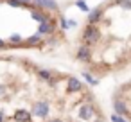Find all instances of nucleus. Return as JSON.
Masks as SVG:
<instances>
[{
	"label": "nucleus",
	"mask_w": 131,
	"mask_h": 122,
	"mask_svg": "<svg viewBox=\"0 0 131 122\" xmlns=\"http://www.w3.org/2000/svg\"><path fill=\"white\" fill-rule=\"evenodd\" d=\"M0 122H106L75 75L18 56H0Z\"/></svg>",
	"instance_id": "f257e3e1"
},
{
	"label": "nucleus",
	"mask_w": 131,
	"mask_h": 122,
	"mask_svg": "<svg viewBox=\"0 0 131 122\" xmlns=\"http://www.w3.org/2000/svg\"><path fill=\"white\" fill-rule=\"evenodd\" d=\"M74 59L92 77L131 68V0H104L81 27Z\"/></svg>",
	"instance_id": "f03ea898"
},
{
	"label": "nucleus",
	"mask_w": 131,
	"mask_h": 122,
	"mask_svg": "<svg viewBox=\"0 0 131 122\" xmlns=\"http://www.w3.org/2000/svg\"><path fill=\"white\" fill-rule=\"evenodd\" d=\"M67 40L59 11L40 0H0V52L49 50Z\"/></svg>",
	"instance_id": "7ed1b4c3"
},
{
	"label": "nucleus",
	"mask_w": 131,
	"mask_h": 122,
	"mask_svg": "<svg viewBox=\"0 0 131 122\" xmlns=\"http://www.w3.org/2000/svg\"><path fill=\"white\" fill-rule=\"evenodd\" d=\"M111 106L122 122H131V79L115 88L111 95Z\"/></svg>",
	"instance_id": "20e7f679"
}]
</instances>
